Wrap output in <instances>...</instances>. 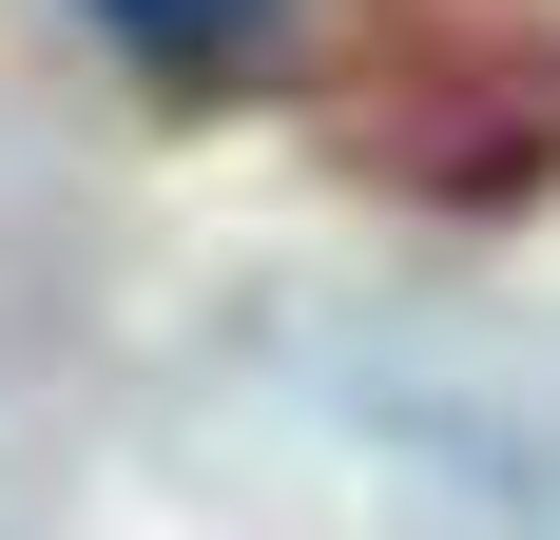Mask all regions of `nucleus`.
<instances>
[{
  "instance_id": "obj_1",
  "label": "nucleus",
  "mask_w": 560,
  "mask_h": 540,
  "mask_svg": "<svg viewBox=\"0 0 560 540\" xmlns=\"http://www.w3.org/2000/svg\"><path fill=\"white\" fill-rule=\"evenodd\" d=\"M97 39L174 97H232V78H271L290 58V0H97Z\"/></svg>"
}]
</instances>
